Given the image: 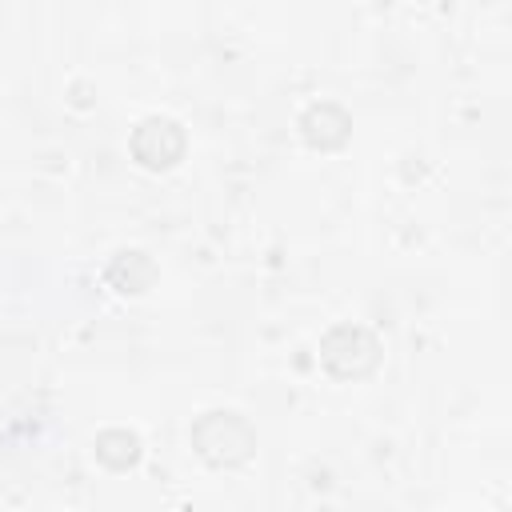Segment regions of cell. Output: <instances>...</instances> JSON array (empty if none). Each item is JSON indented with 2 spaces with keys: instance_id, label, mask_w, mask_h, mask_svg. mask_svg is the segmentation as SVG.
Instances as JSON below:
<instances>
[{
  "instance_id": "6",
  "label": "cell",
  "mask_w": 512,
  "mask_h": 512,
  "mask_svg": "<svg viewBox=\"0 0 512 512\" xmlns=\"http://www.w3.org/2000/svg\"><path fill=\"white\" fill-rule=\"evenodd\" d=\"M96 460L108 464V468H116V472L132 468V464L140 460V436L128 432V428H108V432H100V436H96Z\"/></svg>"
},
{
  "instance_id": "4",
  "label": "cell",
  "mask_w": 512,
  "mask_h": 512,
  "mask_svg": "<svg viewBox=\"0 0 512 512\" xmlns=\"http://www.w3.org/2000/svg\"><path fill=\"white\" fill-rule=\"evenodd\" d=\"M300 132H304V140H308L312 148L332 152V148H340V144L348 140L352 120H348V112H344L340 104H328V100H324V104H312V108L304 112Z\"/></svg>"
},
{
  "instance_id": "3",
  "label": "cell",
  "mask_w": 512,
  "mask_h": 512,
  "mask_svg": "<svg viewBox=\"0 0 512 512\" xmlns=\"http://www.w3.org/2000/svg\"><path fill=\"white\" fill-rule=\"evenodd\" d=\"M184 148H188V136H184V128H180L176 120H168V116H148V120H140V128L132 132V156H136L144 168H152V172L172 168V164L184 156Z\"/></svg>"
},
{
  "instance_id": "2",
  "label": "cell",
  "mask_w": 512,
  "mask_h": 512,
  "mask_svg": "<svg viewBox=\"0 0 512 512\" xmlns=\"http://www.w3.org/2000/svg\"><path fill=\"white\" fill-rule=\"evenodd\" d=\"M320 364L340 380H360L380 364V340L364 324H336L320 340Z\"/></svg>"
},
{
  "instance_id": "5",
  "label": "cell",
  "mask_w": 512,
  "mask_h": 512,
  "mask_svg": "<svg viewBox=\"0 0 512 512\" xmlns=\"http://www.w3.org/2000/svg\"><path fill=\"white\" fill-rule=\"evenodd\" d=\"M104 276H108V284H112L116 292H124V296H140V292L152 288V280H156V264H152L144 252L132 248V252H116Z\"/></svg>"
},
{
  "instance_id": "1",
  "label": "cell",
  "mask_w": 512,
  "mask_h": 512,
  "mask_svg": "<svg viewBox=\"0 0 512 512\" xmlns=\"http://www.w3.org/2000/svg\"><path fill=\"white\" fill-rule=\"evenodd\" d=\"M192 448L212 468H240L256 456V428L228 408H212L192 424Z\"/></svg>"
}]
</instances>
